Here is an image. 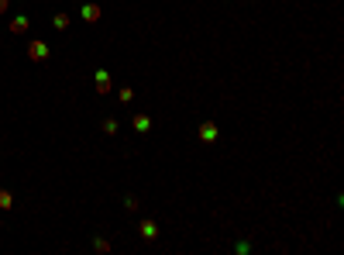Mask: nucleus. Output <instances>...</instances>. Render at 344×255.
<instances>
[{
    "label": "nucleus",
    "mask_w": 344,
    "mask_h": 255,
    "mask_svg": "<svg viewBox=\"0 0 344 255\" xmlns=\"http://www.w3.org/2000/svg\"><path fill=\"white\" fill-rule=\"evenodd\" d=\"M28 59L31 62H45L48 59V45H45V41H31V45H28Z\"/></svg>",
    "instance_id": "f257e3e1"
},
{
    "label": "nucleus",
    "mask_w": 344,
    "mask_h": 255,
    "mask_svg": "<svg viewBox=\"0 0 344 255\" xmlns=\"http://www.w3.org/2000/svg\"><path fill=\"white\" fill-rule=\"evenodd\" d=\"M93 83H96L100 93H110V73H107V69H100V73L93 76Z\"/></svg>",
    "instance_id": "f03ea898"
},
{
    "label": "nucleus",
    "mask_w": 344,
    "mask_h": 255,
    "mask_svg": "<svg viewBox=\"0 0 344 255\" xmlns=\"http://www.w3.org/2000/svg\"><path fill=\"white\" fill-rule=\"evenodd\" d=\"M79 14H83V21L96 24V21H100V7H96V4H83V11H79Z\"/></svg>",
    "instance_id": "7ed1b4c3"
},
{
    "label": "nucleus",
    "mask_w": 344,
    "mask_h": 255,
    "mask_svg": "<svg viewBox=\"0 0 344 255\" xmlns=\"http://www.w3.org/2000/svg\"><path fill=\"white\" fill-rule=\"evenodd\" d=\"M28 24H31V21H28L24 14H21V18H14V21H11V31H14V35H24V31H28Z\"/></svg>",
    "instance_id": "20e7f679"
},
{
    "label": "nucleus",
    "mask_w": 344,
    "mask_h": 255,
    "mask_svg": "<svg viewBox=\"0 0 344 255\" xmlns=\"http://www.w3.org/2000/svg\"><path fill=\"white\" fill-rule=\"evenodd\" d=\"M148 128H152V118L148 114H138L134 118V131H148Z\"/></svg>",
    "instance_id": "39448f33"
},
{
    "label": "nucleus",
    "mask_w": 344,
    "mask_h": 255,
    "mask_svg": "<svg viewBox=\"0 0 344 255\" xmlns=\"http://www.w3.org/2000/svg\"><path fill=\"white\" fill-rule=\"evenodd\" d=\"M213 138H217V128L213 124H203L200 128V141H213Z\"/></svg>",
    "instance_id": "423d86ee"
},
{
    "label": "nucleus",
    "mask_w": 344,
    "mask_h": 255,
    "mask_svg": "<svg viewBox=\"0 0 344 255\" xmlns=\"http://www.w3.org/2000/svg\"><path fill=\"white\" fill-rule=\"evenodd\" d=\"M14 207V196H11V190H0V211H11Z\"/></svg>",
    "instance_id": "0eeeda50"
},
{
    "label": "nucleus",
    "mask_w": 344,
    "mask_h": 255,
    "mask_svg": "<svg viewBox=\"0 0 344 255\" xmlns=\"http://www.w3.org/2000/svg\"><path fill=\"white\" fill-rule=\"evenodd\" d=\"M158 231H155V221H141V238H155Z\"/></svg>",
    "instance_id": "6e6552de"
},
{
    "label": "nucleus",
    "mask_w": 344,
    "mask_h": 255,
    "mask_svg": "<svg viewBox=\"0 0 344 255\" xmlns=\"http://www.w3.org/2000/svg\"><path fill=\"white\" fill-rule=\"evenodd\" d=\"M55 28H59V31H66V28H69V14H55Z\"/></svg>",
    "instance_id": "1a4fd4ad"
},
{
    "label": "nucleus",
    "mask_w": 344,
    "mask_h": 255,
    "mask_svg": "<svg viewBox=\"0 0 344 255\" xmlns=\"http://www.w3.org/2000/svg\"><path fill=\"white\" fill-rule=\"evenodd\" d=\"M7 7H11V0H0V14H4V11H7Z\"/></svg>",
    "instance_id": "9d476101"
}]
</instances>
